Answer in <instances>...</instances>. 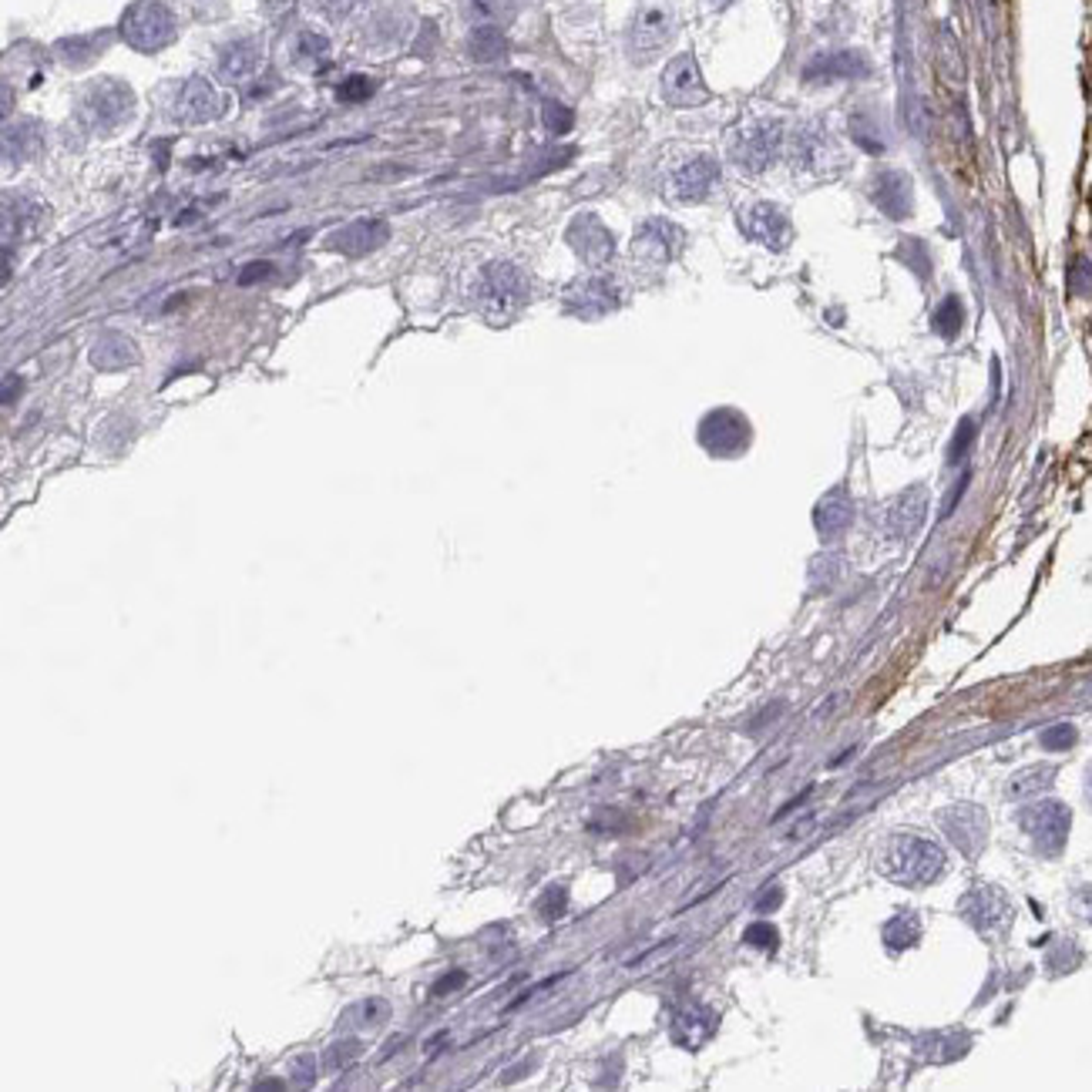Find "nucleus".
I'll use <instances>...</instances> for the list:
<instances>
[{
	"label": "nucleus",
	"instance_id": "6",
	"mask_svg": "<svg viewBox=\"0 0 1092 1092\" xmlns=\"http://www.w3.org/2000/svg\"><path fill=\"white\" fill-rule=\"evenodd\" d=\"M132 108L135 98L128 92V84L112 81V77L87 84V92L81 95V118L95 132H112V128H118L132 115Z\"/></svg>",
	"mask_w": 1092,
	"mask_h": 1092
},
{
	"label": "nucleus",
	"instance_id": "24",
	"mask_svg": "<svg viewBox=\"0 0 1092 1092\" xmlns=\"http://www.w3.org/2000/svg\"><path fill=\"white\" fill-rule=\"evenodd\" d=\"M813 521H816V531H821L824 538H838V535H844V531H848V525L854 521V505H851V495H848V491H844V488L831 491V495L824 498L821 505H816Z\"/></svg>",
	"mask_w": 1092,
	"mask_h": 1092
},
{
	"label": "nucleus",
	"instance_id": "27",
	"mask_svg": "<svg viewBox=\"0 0 1092 1092\" xmlns=\"http://www.w3.org/2000/svg\"><path fill=\"white\" fill-rule=\"evenodd\" d=\"M44 209L37 202H27V199H7L4 205V232H7V242L14 239V232H21V239H27V235H34L37 222H41Z\"/></svg>",
	"mask_w": 1092,
	"mask_h": 1092
},
{
	"label": "nucleus",
	"instance_id": "21",
	"mask_svg": "<svg viewBox=\"0 0 1092 1092\" xmlns=\"http://www.w3.org/2000/svg\"><path fill=\"white\" fill-rule=\"evenodd\" d=\"M262 64V44L255 37H242V41H232L222 47L219 54V77L222 81H249V77L259 71Z\"/></svg>",
	"mask_w": 1092,
	"mask_h": 1092
},
{
	"label": "nucleus",
	"instance_id": "4",
	"mask_svg": "<svg viewBox=\"0 0 1092 1092\" xmlns=\"http://www.w3.org/2000/svg\"><path fill=\"white\" fill-rule=\"evenodd\" d=\"M122 37L139 51H159L175 37V17L159 0H135L122 14Z\"/></svg>",
	"mask_w": 1092,
	"mask_h": 1092
},
{
	"label": "nucleus",
	"instance_id": "40",
	"mask_svg": "<svg viewBox=\"0 0 1092 1092\" xmlns=\"http://www.w3.org/2000/svg\"><path fill=\"white\" fill-rule=\"evenodd\" d=\"M971 437H975V424H971V420H965V424L958 427V434H954V440H951V450H948L951 465H958V461H961V454H965L968 444H971Z\"/></svg>",
	"mask_w": 1092,
	"mask_h": 1092
},
{
	"label": "nucleus",
	"instance_id": "42",
	"mask_svg": "<svg viewBox=\"0 0 1092 1092\" xmlns=\"http://www.w3.org/2000/svg\"><path fill=\"white\" fill-rule=\"evenodd\" d=\"M367 95H370V81H367V77H350V81L340 87L343 102H360V98H367Z\"/></svg>",
	"mask_w": 1092,
	"mask_h": 1092
},
{
	"label": "nucleus",
	"instance_id": "2",
	"mask_svg": "<svg viewBox=\"0 0 1092 1092\" xmlns=\"http://www.w3.org/2000/svg\"><path fill=\"white\" fill-rule=\"evenodd\" d=\"M478 310L491 323H508L528 303V280L515 262H491L481 269L475 287Z\"/></svg>",
	"mask_w": 1092,
	"mask_h": 1092
},
{
	"label": "nucleus",
	"instance_id": "3",
	"mask_svg": "<svg viewBox=\"0 0 1092 1092\" xmlns=\"http://www.w3.org/2000/svg\"><path fill=\"white\" fill-rule=\"evenodd\" d=\"M783 145V128L773 118H756V122H743L730 135V159L740 165L743 172H766L776 162Z\"/></svg>",
	"mask_w": 1092,
	"mask_h": 1092
},
{
	"label": "nucleus",
	"instance_id": "38",
	"mask_svg": "<svg viewBox=\"0 0 1092 1092\" xmlns=\"http://www.w3.org/2000/svg\"><path fill=\"white\" fill-rule=\"evenodd\" d=\"M572 122H575V118H572V112H568L565 105H558V102H548V105H545V125L552 128L555 135L568 132V128H572Z\"/></svg>",
	"mask_w": 1092,
	"mask_h": 1092
},
{
	"label": "nucleus",
	"instance_id": "17",
	"mask_svg": "<svg viewBox=\"0 0 1092 1092\" xmlns=\"http://www.w3.org/2000/svg\"><path fill=\"white\" fill-rule=\"evenodd\" d=\"M568 242H572V249L592 265L608 262V259H612V252H615L612 232H608L605 225L595 219V215H578V219L568 225Z\"/></svg>",
	"mask_w": 1092,
	"mask_h": 1092
},
{
	"label": "nucleus",
	"instance_id": "48",
	"mask_svg": "<svg viewBox=\"0 0 1092 1092\" xmlns=\"http://www.w3.org/2000/svg\"><path fill=\"white\" fill-rule=\"evenodd\" d=\"M1086 796H1089V803H1092V770H1089V776H1086Z\"/></svg>",
	"mask_w": 1092,
	"mask_h": 1092
},
{
	"label": "nucleus",
	"instance_id": "43",
	"mask_svg": "<svg viewBox=\"0 0 1092 1092\" xmlns=\"http://www.w3.org/2000/svg\"><path fill=\"white\" fill-rule=\"evenodd\" d=\"M357 1056H360L357 1042H343V1046H333V1052H330V1066H347V1062H350V1059H357Z\"/></svg>",
	"mask_w": 1092,
	"mask_h": 1092
},
{
	"label": "nucleus",
	"instance_id": "28",
	"mask_svg": "<svg viewBox=\"0 0 1092 1092\" xmlns=\"http://www.w3.org/2000/svg\"><path fill=\"white\" fill-rule=\"evenodd\" d=\"M1052 780H1056V766H1046V763L1026 766V770H1019L1016 776H1012L1009 796H1012V800H1029V796L1046 793L1052 786Z\"/></svg>",
	"mask_w": 1092,
	"mask_h": 1092
},
{
	"label": "nucleus",
	"instance_id": "29",
	"mask_svg": "<svg viewBox=\"0 0 1092 1092\" xmlns=\"http://www.w3.org/2000/svg\"><path fill=\"white\" fill-rule=\"evenodd\" d=\"M92 360L98 363L102 370H118L125 367V363L135 360V347L128 343V337H118V333H108L105 340H98V347L92 353Z\"/></svg>",
	"mask_w": 1092,
	"mask_h": 1092
},
{
	"label": "nucleus",
	"instance_id": "35",
	"mask_svg": "<svg viewBox=\"0 0 1092 1092\" xmlns=\"http://www.w3.org/2000/svg\"><path fill=\"white\" fill-rule=\"evenodd\" d=\"M468 11L481 24H495L511 14V0H468Z\"/></svg>",
	"mask_w": 1092,
	"mask_h": 1092
},
{
	"label": "nucleus",
	"instance_id": "26",
	"mask_svg": "<svg viewBox=\"0 0 1092 1092\" xmlns=\"http://www.w3.org/2000/svg\"><path fill=\"white\" fill-rule=\"evenodd\" d=\"M37 145H41V132H37L34 122H17V125H7L4 128V159L7 165L24 162L31 159V155L37 152Z\"/></svg>",
	"mask_w": 1092,
	"mask_h": 1092
},
{
	"label": "nucleus",
	"instance_id": "39",
	"mask_svg": "<svg viewBox=\"0 0 1092 1092\" xmlns=\"http://www.w3.org/2000/svg\"><path fill=\"white\" fill-rule=\"evenodd\" d=\"M565 901H568L565 888H558V884H555V888L548 891L545 898H541V914H545L548 921H552V918H562V911H565Z\"/></svg>",
	"mask_w": 1092,
	"mask_h": 1092
},
{
	"label": "nucleus",
	"instance_id": "31",
	"mask_svg": "<svg viewBox=\"0 0 1092 1092\" xmlns=\"http://www.w3.org/2000/svg\"><path fill=\"white\" fill-rule=\"evenodd\" d=\"M851 135H854V142H858L861 149H864V152H871V155H881L884 149H888V139H884V128H881L878 122H874L871 115H864V112L851 115Z\"/></svg>",
	"mask_w": 1092,
	"mask_h": 1092
},
{
	"label": "nucleus",
	"instance_id": "20",
	"mask_svg": "<svg viewBox=\"0 0 1092 1092\" xmlns=\"http://www.w3.org/2000/svg\"><path fill=\"white\" fill-rule=\"evenodd\" d=\"M858 74H868V61H864V54H858V51L821 54L803 67V81H810V84L844 81V77H858Z\"/></svg>",
	"mask_w": 1092,
	"mask_h": 1092
},
{
	"label": "nucleus",
	"instance_id": "14",
	"mask_svg": "<svg viewBox=\"0 0 1092 1092\" xmlns=\"http://www.w3.org/2000/svg\"><path fill=\"white\" fill-rule=\"evenodd\" d=\"M961 918H965L971 928L981 934H998L1012 918V908L1006 901V894L998 888H988V884H978L971 888L965 898H961Z\"/></svg>",
	"mask_w": 1092,
	"mask_h": 1092
},
{
	"label": "nucleus",
	"instance_id": "49",
	"mask_svg": "<svg viewBox=\"0 0 1092 1092\" xmlns=\"http://www.w3.org/2000/svg\"><path fill=\"white\" fill-rule=\"evenodd\" d=\"M706 4H710V7H726V4H733V0H706Z\"/></svg>",
	"mask_w": 1092,
	"mask_h": 1092
},
{
	"label": "nucleus",
	"instance_id": "10",
	"mask_svg": "<svg viewBox=\"0 0 1092 1092\" xmlns=\"http://www.w3.org/2000/svg\"><path fill=\"white\" fill-rule=\"evenodd\" d=\"M938 824L941 831L948 834V841L958 848L965 858H975V854H981V848H985V838H988V816L981 806L975 803H954L948 806V810L938 813Z\"/></svg>",
	"mask_w": 1092,
	"mask_h": 1092
},
{
	"label": "nucleus",
	"instance_id": "5",
	"mask_svg": "<svg viewBox=\"0 0 1092 1092\" xmlns=\"http://www.w3.org/2000/svg\"><path fill=\"white\" fill-rule=\"evenodd\" d=\"M676 34V7L669 0H643L628 24V47L639 57H649L673 41Z\"/></svg>",
	"mask_w": 1092,
	"mask_h": 1092
},
{
	"label": "nucleus",
	"instance_id": "37",
	"mask_svg": "<svg viewBox=\"0 0 1092 1092\" xmlns=\"http://www.w3.org/2000/svg\"><path fill=\"white\" fill-rule=\"evenodd\" d=\"M743 941H746V944H753V948H776V941H780V934H776L773 924L756 921V924H750V928H746Z\"/></svg>",
	"mask_w": 1092,
	"mask_h": 1092
},
{
	"label": "nucleus",
	"instance_id": "44",
	"mask_svg": "<svg viewBox=\"0 0 1092 1092\" xmlns=\"http://www.w3.org/2000/svg\"><path fill=\"white\" fill-rule=\"evenodd\" d=\"M357 4H360V0H323V11H327L330 17H347Z\"/></svg>",
	"mask_w": 1092,
	"mask_h": 1092
},
{
	"label": "nucleus",
	"instance_id": "32",
	"mask_svg": "<svg viewBox=\"0 0 1092 1092\" xmlns=\"http://www.w3.org/2000/svg\"><path fill=\"white\" fill-rule=\"evenodd\" d=\"M921 938V924L914 914H894V918L884 924V941H888V948L901 951V948H911V944H918Z\"/></svg>",
	"mask_w": 1092,
	"mask_h": 1092
},
{
	"label": "nucleus",
	"instance_id": "11",
	"mask_svg": "<svg viewBox=\"0 0 1092 1092\" xmlns=\"http://www.w3.org/2000/svg\"><path fill=\"white\" fill-rule=\"evenodd\" d=\"M736 219H740V229H743L746 239L763 242L766 249H773V252L786 249V245H790V239H793V225H790V219H786V212H783V209H776L773 202H753V205H743Z\"/></svg>",
	"mask_w": 1092,
	"mask_h": 1092
},
{
	"label": "nucleus",
	"instance_id": "22",
	"mask_svg": "<svg viewBox=\"0 0 1092 1092\" xmlns=\"http://www.w3.org/2000/svg\"><path fill=\"white\" fill-rule=\"evenodd\" d=\"M383 242H387V222H383V219H357V222H350L347 229H340L330 239L333 249L343 252V255L373 252Z\"/></svg>",
	"mask_w": 1092,
	"mask_h": 1092
},
{
	"label": "nucleus",
	"instance_id": "25",
	"mask_svg": "<svg viewBox=\"0 0 1092 1092\" xmlns=\"http://www.w3.org/2000/svg\"><path fill=\"white\" fill-rule=\"evenodd\" d=\"M924 511H928V491H924V488L904 491V495L894 501V508L888 515L891 531H894V535H901V538L914 535V531L921 528V521H924Z\"/></svg>",
	"mask_w": 1092,
	"mask_h": 1092
},
{
	"label": "nucleus",
	"instance_id": "9",
	"mask_svg": "<svg viewBox=\"0 0 1092 1092\" xmlns=\"http://www.w3.org/2000/svg\"><path fill=\"white\" fill-rule=\"evenodd\" d=\"M700 444L716 458H736L750 444V424H746L740 410H713L700 424Z\"/></svg>",
	"mask_w": 1092,
	"mask_h": 1092
},
{
	"label": "nucleus",
	"instance_id": "7",
	"mask_svg": "<svg viewBox=\"0 0 1092 1092\" xmlns=\"http://www.w3.org/2000/svg\"><path fill=\"white\" fill-rule=\"evenodd\" d=\"M1019 824H1022V831L1029 834V841L1036 844L1042 854L1052 858V854H1059L1066 848L1072 813H1069V806L1059 800H1039L1019 813Z\"/></svg>",
	"mask_w": 1092,
	"mask_h": 1092
},
{
	"label": "nucleus",
	"instance_id": "30",
	"mask_svg": "<svg viewBox=\"0 0 1092 1092\" xmlns=\"http://www.w3.org/2000/svg\"><path fill=\"white\" fill-rule=\"evenodd\" d=\"M931 323H934V333H938V337H944V340L958 337L961 327H965V307H961V300L958 297H944L938 303V310H934Z\"/></svg>",
	"mask_w": 1092,
	"mask_h": 1092
},
{
	"label": "nucleus",
	"instance_id": "19",
	"mask_svg": "<svg viewBox=\"0 0 1092 1092\" xmlns=\"http://www.w3.org/2000/svg\"><path fill=\"white\" fill-rule=\"evenodd\" d=\"M565 307L575 317H605L618 307V290L612 280H585L565 297Z\"/></svg>",
	"mask_w": 1092,
	"mask_h": 1092
},
{
	"label": "nucleus",
	"instance_id": "36",
	"mask_svg": "<svg viewBox=\"0 0 1092 1092\" xmlns=\"http://www.w3.org/2000/svg\"><path fill=\"white\" fill-rule=\"evenodd\" d=\"M1076 740H1079V733H1076V726H1069V723L1049 726V730L1042 733V746H1046V750H1052V753L1072 750V746H1076Z\"/></svg>",
	"mask_w": 1092,
	"mask_h": 1092
},
{
	"label": "nucleus",
	"instance_id": "18",
	"mask_svg": "<svg viewBox=\"0 0 1092 1092\" xmlns=\"http://www.w3.org/2000/svg\"><path fill=\"white\" fill-rule=\"evenodd\" d=\"M871 199H874V205H878L884 215H888V219H908L911 205H914V192H911L908 175H904V172H881V175H874Z\"/></svg>",
	"mask_w": 1092,
	"mask_h": 1092
},
{
	"label": "nucleus",
	"instance_id": "8",
	"mask_svg": "<svg viewBox=\"0 0 1092 1092\" xmlns=\"http://www.w3.org/2000/svg\"><path fill=\"white\" fill-rule=\"evenodd\" d=\"M716 179H720V165H716V159H710V155H693V159H686L683 165H676V169L669 172L666 199L683 202V205L703 202L706 195L713 192Z\"/></svg>",
	"mask_w": 1092,
	"mask_h": 1092
},
{
	"label": "nucleus",
	"instance_id": "12",
	"mask_svg": "<svg viewBox=\"0 0 1092 1092\" xmlns=\"http://www.w3.org/2000/svg\"><path fill=\"white\" fill-rule=\"evenodd\" d=\"M663 98L676 108H693L710 102V87H706L700 64L693 54H679L666 64L663 71Z\"/></svg>",
	"mask_w": 1092,
	"mask_h": 1092
},
{
	"label": "nucleus",
	"instance_id": "34",
	"mask_svg": "<svg viewBox=\"0 0 1092 1092\" xmlns=\"http://www.w3.org/2000/svg\"><path fill=\"white\" fill-rule=\"evenodd\" d=\"M327 57H330V41L313 31H303L297 37V44H293V61L300 67H320Z\"/></svg>",
	"mask_w": 1092,
	"mask_h": 1092
},
{
	"label": "nucleus",
	"instance_id": "41",
	"mask_svg": "<svg viewBox=\"0 0 1092 1092\" xmlns=\"http://www.w3.org/2000/svg\"><path fill=\"white\" fill-rule=\"evenodd\" d=\"M1069 287L1076 293H1086L1092 287V265H1089V259H1082V255L1072 262V269H1069Z\"/></svg>",
	"mask_w": 1092,
	"mask_h": 1092
},
{
	"label": "nucleus",
	"instance_id": "47",
	"mask_svg": "<svg viewBox=\"0 0 1092 1092\" xmlns=\"http://www.w3.org/2000/svg\"><path fill=\"white\" fill-rule=\"evenodd\" d=\"M780 898H783V894H780V888H773L770 894H766V898H760V901H756V911H770V908H776V904H780Z\"/></svg>",
	"mask_w": 1092,
	"mask_h": 1092
},
{
	"label": "nucleus",
	"instance_id": "33",
	"mask_svg": "<svg viewBox=\"0 0 1092 1092\" xmlns=\"http://www.w3.org/2000/svg\"><path fill=\"white\" fill-rule=\"evenodd\" d=\"M508 44H505V34L498 31L495 24H481L475 34H471V54L478 57V61H498V57H505Z\"/></svg>",
	"mask_w": 1092,
	"mask_h": 1092
},
{
	"label": "nucleus",
	"instance_id": "45",
	"mask_svg": "<svg viewBox=\"0 0 1092 1092\" xmlns=\"http://www.w3.org/2000/svg\"><path fill=\"white\" fill-rule=\"evenodd\" d=\"M1072 908L1079 911V918L1092 921V888H1082V891L1076 894V901H1072Z\"/></svg>",
	"mask_w": 1092,
	"mask_h": 1092
},
{
	"label": "nucleus",
	"instance_id": "23",
	"mask_svg": "<svg viewBox=\"0 0 1092 1092\" xmlns=\"http://www.w3.org/2000/svg\"><path fill=\"white\" fill-rule=\"evenodd\" d=\"M713 1032H716V1016L710 1009L693 1006V1009L679 1012V1016L673 1019V1042H679L683 1049L706 1046V1042L713 1039Z\"/></svg>",
	"mask_w": 1092,
	"mask_h": 1092
},
{
	"label": "nucleus",
	"instance_id": "46",
	"mask_svg": "<svg viewBox=\"0 0 1092 1092\" xmlns=\"http://www.w3.org/2000/svg\"><path fill=\"white\" fill-rule=\"evenodd\" d=\"M262 277H269V265H249V269L239 277V283H242V287H249L252 280H262Z\"/></svg>",
	"mask_w": 1092,
	"mask_h": 1092
},
{
	"label": "nucleus",
	"instance_id": "16",
	"mask_svg": "<svg viewBox=\"0 0 1092 1092\" xmlns=\"http://www.w3.org/2000/svg\"><path fill=\"white\" fill-rule=\"evenodd\" d=\"M225 112V98L219 95L209 77H189L185 87L175 98V118L185 125H205L215 122Z\"/></svg>",
	"mask_w": 1092,
	"mask_h": 1092
},
{
	"label": "nucleus",
	"instance_id": "15",
	"mask_svg": "<svg viewBox=\"0 0 1092 1092\" xmlns=\"http://www.w3.org/2000/svg\"><path fill=\"white\" fill-rule=\"evenodd\" d=\"M834 155H838V145L821 125H800L790 139V162L796 172L806 175H821L831 169Z\"/></svg>",
	"mask_w": 1092,
	"mask_h": 1092
},
{
	"label": "nucleus",
	"instance_id": "1",
	"mask_svg": "<svg viewBox=\"0 0 1092 1092\" xmlns=\"http://www.w3.org/2000/svg\"><path fill=\"white\" fill-rule=\"evenodd\" d=\"M944 851L918 834H894L878 851V871L901 888H924L944 874Z\"/></svg>",
	"mask_w": 1092,
	"mask_h": 1092
},
{
	"label": "nucleus",
	"instance_id": "13",
	"mask_svg": "<svg viewBox=\"0 0 1092 1092\" xmlns=\"http://www.w3.org/2000/svg\"><path fill=\"white\" fill-rule=\"evenodd\" d=\"M686 235L676 222L669 219H649L639 225L635 239H632V255L639 262H653V265H666L673 262L679 252H683Z\"/></svg>",
	"mask_w": 1092,
	"mask_h": 1092
}]
</instances>
